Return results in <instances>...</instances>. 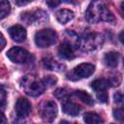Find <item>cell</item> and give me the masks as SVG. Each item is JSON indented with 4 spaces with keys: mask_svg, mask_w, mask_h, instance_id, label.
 Instances as JSON below:
<instances>
[{
    "mask_svg": "<svg viewBox=\"0 0 124 124\" xmlns=\"http://www.w3.org/2000/svg\"><path fill=\"white\" fill-rule=\"evenodd\" d=\"M57 34L52 29H42L35 34L34 41L39 47H47L55 43Z\"/></svg>",
    "mask_w": 124,
    "mask_h": 124,
    "instance_id": "7a4b0ae2",
    "label": "cell"
},
{
    "mask_svg": "<svg viewBox=\"0 0 124 124\" xmlns=\"http://www.w3.org/2000/svg\"><path fill=\"white\" fill-rule=\"evenodd\" d=\"M56 78L55 77H52V76H48V77H45L44 78V81H45V84H48V85H52L56 82Z\"/></svg>",
    "mask_w": 124,
    "mask_h": 124,
    "instance_id": "7402d4cb",
    "label": "cell"
},
{
    "mask_svg": "<svg viewBox=\"0 0 124 124\" xmlns=\"http://www.w3.org/2000/svg\"><path fill=\"white\" fill-rule=\"evenodd\" d=\"M83 120L86 124H102L103 122L101 116L96 112H92V111H88L84 113Z\"/></svg>",
    "mask_w": 124,
    "mask_h": 124,
    "instance_id": "5bb4252c",
    "label": "cell"
},
{
    "mask_svg": "<svg viewBox=\"0 0 124 124\" xmlns=\"http://www.w3.org/2000/svg\"><path fill=\"white\" fill-rule=\"evenodd\" d=\"M1 124H6V117H5L4 113H2V115H1Z\"/></svg>",
    "mask_w": 124,
    "mask_h": 124,
    "instance_id": "f1b7e54d",
    "label": "cell"
},
{
    "mask_svg": "<svg viewBox=\"0 0 124 124\" xmlns=\"http://www.w3.org/2000/svg\"><path fill=\"white\" fill-rule=\"evenodd\" d=\"M121 11H122V13H123V15H124V2L121 3Z\"/></svg>",
    "mask_w": 124,
    "mask_h": 124,
    "instance_id": "f546056e",
    "label": "cell"
},
{
    "mask_svg": "<svg viewBox=\"0 0 124 124\" xmlns=\"http://www.w3.org/2000/svg\"><path fill=\"white\" fill-rule=\"evenodd\" d=\"M109 83L107 79L104 78H98L95 79L94 81L91 82V87L96 91V92H101V91H106V89L108 87Z\"/></svg>",
    "mask_w": 124,
    "mask_h": 124,
    "instance_id": "2e32d148",
    "label": "cell"
},
{
    "mask_svg": "<svg viewBox=\"0 0 124 124\" xmlns=\"http://www.w3.org/2000/svg\"><path fill=\"white\" fill-rule=\"evenodd\" d=\"M0 95H1L2 109H3V108H4V106H5V95H6V93H5V89H4V87H3V86H1V93H0Z\"/></svg>",
    "mask_w": 124,
    "mask_h": 124,
    "instance_id": "cb8c5ba5",
    "label": "cell"
},
{
    "mask_svg": "<svg viewBox=\"0 0 124 124\" xmlns=\"http://www.w3.org/2000/svg\"><path fill=\"white\" fill-rule=\"evenodd\" d=\"M8 31H9L11 38L16 43H22L26 39V31L23 28V26L19 24L13 25L12 27L9 28Z\"/></svg>",
    "mask_w": 124,
    "mask_h": 124,
    "instance_id": "9c48e42d",
    "label": "cell"
},
{
    "mask_svg": "<svg viewBox=\"0 0 124 124\" xmlns=\"http://www.w3.org/2000/svg\"><path fill=\"white\" fill-rule=\"evenodd\" d=\"M11 11V6L8 1H1L0 2V18L3 19L6 17Z\"/></svg>",
    "mask_w": 124,
    "mask_h": 124,
    "instance_id": "ac0fdd59",
    "label": "cell"
},
{
    "mask_svg": "<svg viewBox=\"0 0 124 124\" xmlns=\"http://www.w3.org/2000/svg\"><path fill=\"white\" fill-rule=\"evenodd\" d=\"M103 42L102 36L99 34H87L78 41V46L82 50L89 51L97 48Z\"/></svg>",
    "mask_w": 124,
    "mask_h": 124,
    "instance_id": "3957f363",
    "label": "cell"
},
{
    "mask_svg": "<svg viewBox=\"0 0 124 124\" xmlns=\"http://www.w3.org/2000/svg\"><path fill=\"white\" fill-rule=\"evenodd\" d=\"M75 95H76L77 97H78L79 100L82 101V102H83L84 104H86V105L92 106V105L94 104V101H93L92 97H91L87 92H85V91H83V90H77V91L75 92Z\"/></svg>",
    "mask_w": 124,
    "mask_h": 124,
    "instance_id": "e0dca14e",
    "label": "cell"
},
{
    "mask_svg": "<svg viewBox=\"0 0 124 124\" xmlns=\"http://www.w3.org/2000/svg\"><path fill=\"white\" fill-rule=\"evenodd\" d=\"M97 98L100 102L102 103H107L108 102V95L106 93V91H101V92H97Z\"/></svg>",
    "mask_w": 124,
    "mask_h": 124,
    "instance_id": "44dd1931",
    "label": "cell"
},
{
    "mask_svg": "<svg viewBox=\"0 0 124 124\" xmlns=\"http://www.w3.org/2000/svg\"><path fill=\"white\" fill-rule=\"evenodd\" d=\"M56 19L61 23V24H65L67 22H69L70 20H72L75 16V14L73 11L68 10V9H62L59 10L56 13Z\"/></svg>",
    "mask_w": 124,
    "mask_h": 124,
    "instance_id": "8fae6325",
    "label": "cell"
},
{
    "mask_svg": "<svg viewBox=\"0 0 124 124\" xmlns=\"http://www.w3.org/2000/svg\"><path fill=\"white\" fill-rule=\"evenodd\" d=\"M62 110L68 115L76 116L79 113L80 108H79V106H78L77 104H75L73 102H66L62 106Z\"/></svg>",
    "mask_w": 124,
    "mask_h": 124,
    "instance_id": "7c38bea8",
    "label": "cell"
},
{
    "mask_svg": "<svg viewBox=\"0 0 124 124\" xmlns=\"http://www.w3.org/2000/svg\"><path fill=\"white\" fill-rule=\"evenodd\" d=\"M95 71V66L90 64V63H82L77 66L74 69L75 75L78 78H88L90 77Z\"/></svg>",
    "mask_w": 124,
    "mask_h": 124,
    "instance_id": "ba28073f",
    "label": "cell"
},
{
    "mask_svg": "<svg viewBox=\"0 0 124 124\" xmlns=\"http://www.w3.org/2000/svg\"><path fill=\"white\" fill-rule=\"evenodd\" d=\"M119 40H120V42L122 43V45L124 46V30L119 34Z\"/></svg>",
    "mask_w": 124,
    "mask_h": 124,
    "instance_id": "83f0119b",
    "label": "cell"
},
{
    "mask_svg": "<svg viewBox=\"0 0 124 124\" xmlns=\"http://www.w3.org/2000/svg\"><path fill=\"white\" fill-rule=\"evenodd\" d=\"M43 62H44L45 67H46V68L49 69V70H54V69H56V68L58 67V64H57L55 61H53L51 58H49V57L45 58V59L43 60Z\"/></svg>",
    "mask_w": 124,
    "mask_h": 124,
    "instance_id": "ffe728a7",
    "label": "cell"
},
{
    "mask_svg": "<svg viewBox=\"0 0 124 124\" xmlns=\"http://www.w3.org/2000/svg\"><path fill=\"white\" fill-rule=\"evenodd\" d=\"M16 5H19V6H22V5H27L30 3V1H23V0H16L15 2Z\"/></svg>",
    "mask_w": 124,
    "mask_h": 124,
    "instance_id": "484cf974",
    "label": "cell"
},
{
    "mask_svg": "<svg viewBox=\"0 0 124 124\" xmlns=\"http://www.w3.org/2000/svg\"><path fill=\"white\" fill-rule=\"evenodd\" d=\"M41 117L46 122H52L57 115V106L53 101L46 102L41 108Z\"/></svg>",
    "mask_w": 124,
    "mask_h": 124,
    "instance_id": "5b68a950",
    "label": "cell"
},
{
    "mask_svg": "<svg viewBox=\"0 0 124 124\" xmlns=\"http://www.w3.org/2000/svg\"><path fill=\"white\" fill-rule=\"evenodd\" d=\"M100 19L104 21H108V22H114L115 18L112 15V13L104 5L101 4V9H100Z\"/></svg>",
    "mask_w": 124,
    "mask_h": 124,
    "instance_id": "9a60e30c",
    "label": "cell"
},
{
    "mask_svg": "<svg viewBox=\"0 0 124 124\" xmlns=\"http://www.w3.org/2000/svg\"><path fill=\"white\" fill-rule=\"evenodd\" d=\"M58 54L63 59H73L75 57L73 46L69 43H63L58 47Z\"/></svg>",
    "mask_w": 124,
    "mask_h": 124,
    "instance_id": "30bf717a",
    "label": "cell"
},
{
    "mask_svg": "<svg viewBox=\"0 0 124 124\" xmlns=\"http://www.w3.org/2000/svg\"><path fill=\"white\" fill-rule=\"evenodd\" d=\"M46 4H47L50 8H54L55 6L59 5V4H60V2H59V1H47V2H46Z\"/></svg>",
    "mask_w": 124,
    "mask_h": 124,
    "instance_id": "d4e9b609",
    "label": "cell"
},
{
    "mask_svg": "<svg viewBox=\"0 0 124 124\" xmlns=\"http://www.w3.org/2000/svg\"><path fill=\"white\" fill-rule=\"evenodd\" d=\"M123 66H124V60H123Z\"/></svg>",
    "mask_w": 124,
    "mask_h": 124,
    "instance_id": "4dcf8cb0",
    "label": "cell"
},
{
    "mask_svg": "<svg viewBox=\"0 0 124 124\" xmlns=\"http://www.w3.org/2000/svg\"><path fill=\"white\" fill-rule=\"evenodd\" d=\"M100 2H92L85 12V18L90 23H96L100 19V9H101Z\"/></svg>",
    "mask_w": 124,
    "mask_h": 124,
    "instance_id": "8992f818",
    "label": "cell"
},
{
    "mask_svg": "<svg viewBox=\"0 0 124 124\" xmlns=\"http://www.w3.org/2000/svg\"><path fill=\"white\" fill-rule=\"evenodd\" d=\"M118 59H119V54L115 51H109L105 54L104 56V62L107 66L114 68L118 64Z\"/></svg>",
    "mask_w": 124,
    "mask_h": 124,
    "instance_id": "4fadbf2b",
    "label": "cell"
},
{
    "mask_svg": "<svg viewBox=\"0 0 124 124\" xmlns=\"http://www.w3.org/2000/svg\"><path fill=\"white\" fill-rule=\"evenodd\" d=\"M54 95L56 96V97H58V98H61V97H64V96H66L67 95V93H66V90L65 89H57L55 92H54Z\"/></svg>",
    "mask_w": 124,
    "mask_h": 124,
    "instance_id": "603a6c76",
    "label": "cell"
},
{
    "mask_svg": "<svg viewBox=\"0 0 124 124\" xmlns=\"http://www.w3.org/2000/svg\"><path fill=\"white\" fill-rule=\"evenodd\" d=\"M7 56L12 62L17 63V64L27 63L32 58L31 53H29L26 49L18 46H15L9 49V51L7 52Z\"/></svg>",
    "mask_w": 124,
    "mask_h": 124,
    "instance_id": "277c9868",
    "label": "cell"
},
{
    "mask_svg": "<svg viewBox=\"0 0 124 124\" xmlns=\"http://www.w3.org/2000/svg\"><path fill=\"white\" fill-rule=\"evenodd\" d=\"M21 86L23 90L30 96L36 97L41 95L45 89H46V84L43 80L36 78L35 77L32 76H27L22 78V83Z\"/></svg>",
    "mask_w": 124,
    "mask_h": 124,
    "instance_id": "6da1fadb",
    "label": "cell"
},
{
    "mask_svg": "<svg viewBox=\"0 0 124 124\" xmlns=\"http://www.w3.org/2000/svg\"><path fill=\"white\" fill-rule=\"evenodd\" d=\"M15 109L18 117H26L31 111V104L25 98H19L15 106Z\"/></svg>",
    "mask_w": 124,
    "mask_h": 124,
    "instance_id": "52a82bcc",
    "label": "cell"
},
{
    "mask_svg": "<svg viewBox=\"0 0 124 124\" xmlns=\"http://www.w3.org/2000/svg\"><path fill=\"white\" fill-rule=\"evenodd\" d=\"M113 117L116 120L119 121H124V108H114L112 111Z\"/></svg>",
    "mask_w": 124,
    "mask_h": 124,
    "instance_id": "d6986e66",
    "label": "cell"
},
{
    "mask_svg": "<svg viewBox=\"0 0 124 124\" xmlns=\"http://www.w3.org/2000/svg\"><path fill=\"white\" fill-rule=\"evenodd\" d=\"M0 41H1V50L4 48V46H5V44H6V42H5V38H4V36H3V34H1V39H0Z\"/></svg>",
    "mask_w": 124,
    "mask_h": 124,
    "instance_id": "4316f807",
    "label": "cell"
}]
</instances>
